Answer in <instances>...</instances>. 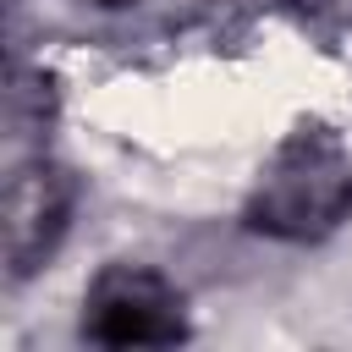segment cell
<instances>
[{"label":"cell","mask_w":352,"mask_h":352,"mask_svg":"<svg viewBox=\"0 0 352 352\" xmlns=\"http://www.w3.org/2000/svg\"><path fill=\"white\" fill-rule=\"evenodd\" d=\"M82 336L99 346H170L187 336L182 292L148 264H104L82 292Z\"/></svg>","instance_id":"cell-2"},{"label":"cell","mask_w":352,"mask_h":352,"mask_svg":"<svg viewBox=\"0 0 352 352\" xmlns=\"http://www.w3.org/2000/svg\"><path fill=\"white\" fill-rule=\"evenodd\" d=\"M302 6H308L314 16H330V22H341V28L352 22V0H302Z\"/></svg>","instance_id":"cell-5"},{"label":"cell","mask_w":352,"mask_h":352,"mask_svg":"<svg viewBox=\"0 0 352 352\" xmlns=\"http://www.w3.org/2000/svg\"><path fill=\"white\" fill-rule=\"evenodd\" d=\"M352 214V143L330 126H297L264 165L248 226L280 242H314Z\"/></svg>","instance_id":"cell-1"},{"label":"cell","mask_w":352,"mask_h":352,"mask_svg":"<svg viewBox=\"0 0 352 352\" xmlns=\"http://www.w3.org/2000/svg\"><path fill=\"white\" fill-rule=\"evenodd\" d=\"M44 121H50V82L16 66L11 88H6V132H11V143H22L28 132H44Z\"/></svg>","instance_id":"cell-4"},{"label":"cell","mask_w":352,"mask_h":352,"mask_svg":"<svg viewBox=\"0 0 352 352\" xmlns=\"http://www.w3.org/2000/svg\"><path fill=\"white\" fill-rule=\"evenodd\" d=\"M72 204H77L72 170H60L44 154L11 160L6 198H0V248H6L11 280H28L44 270V258L60 248V236L72 226Z\"/></svg>","instance_id":"cell-3"},{"label":"cell","mask_w":352,"mask_h":352,"mask_svg":"<svg viewBox=\"0 0 352 352\" xmlns=\"http://www.w3.org/2000/svg\"><path fill=\"white\" fill-rule=\"evenodd\" d=\"M77 6H132V0H77Z\"/></svg>","instance_id":"cell-6"}]
</instances>
